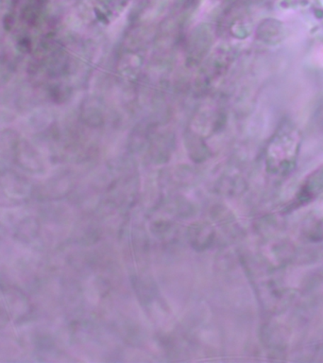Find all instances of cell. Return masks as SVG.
I'll return each instance as SVG.
<instances>
[{
  "mask_svg": "<svg viewBox=\"0 0 323 363\" xmlns=\"http://www.w3.org/2000/svg\"><path fill=\"white\" fill-rule=\"evenodd\" d=\"M130 0H98V16L101 18H113L126 8Z\"/></svg>",
  "mask_w": 323,
  "mask_h": 363,
  "instance_id": "obj_1",
  "label": "cell"
}]
</instances>
